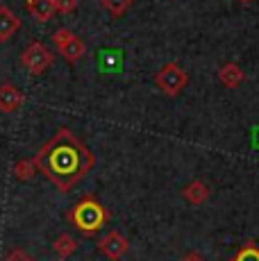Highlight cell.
Wrapping results in <instances>:
<instances>
[{"label":"cell","instance_id":"1","mask_svg":"<svg viewBox=\"0 0 259 261\" xmlns=\"http://www.w3.org/2000/svg\"><path fill=\"white\" fill-rule=\"evenodd\" d=\"M32 164L48 182L66 193L91 173V168L96 166V157L71 129L62 127L34 154Z\"/></svg>","mask_w":259,"mask_h":261},{"label":"cell","instance_id":"2","mask_svg":"<svg viewBox=\"0 0 259 261\" xmlns=\"http://www.w3.org/2000/svg\"><path fill=\"white\" fill-rule=\"evenodd\" d=\"M68 220L75 225V229L80 234H84V237H93L98 229L105 227V223L109 220V214H107V209L93 198V195H84L75 207L71 209Z\"/></svg>","mask_w":259,"mask_h":261},{"label":"cell","instance_id":"3","mask_svg":"<svg viewBox=\"0 0 259 261\" xmlns=\"http://www.w3.org/2000/svg\"><path fill=\"white\" fill-rule=\"evenodd\" d=\"M187 82H189L187 73H184L175 62L164 64L162 71L155 75V84H157V87L162 89V91L166 93V95H177L184 87H187Z\"/></svg>","mask_w":259,"mask_h":261},{"label":"cell","instance_id":"4","mask_svg":"<svg viewBox=\"0 0 259 261\" xmlns=\"http://www.w3.org/2000/svg\"><path fill=\"white\" fill-rule=\"evenodd\" d=\"M21 64L28 68V73L41 75L43 71H48V68L53 66V53L43 46V43L34 41V43H30V46L23 50Z\"/></svg>","mask_w":259,"mask_h":261},{"label":"cell","instance_id":"5","mask_svg":"<svg viewBox=\"0 0 259 261\" xmlns=\"http://www.w3.org/2000/svg\"><path fill=\"white\" fill-rule=\"evenodd\" d=\"M98 250H100L109 261H121L127 254L130 243L121 232H107L100 241H98Z\"/></svg>","mask_w":259,"mask_h":261},{"label":"cell","instance_id":"6","mask_svg":"<svg viewBox=\"0 0 259 261\" xmlns=\"http://www.w3.org/2000/svg\"><path fill=\"white\" fill-rule=\"evenodd\" d=\"M23 102H25V95H23V91L18 87H14L9 82H5L0 87V112L3 114L18 112L23 107Z\"/></svg>","mask_w":259,"mask_h":261},{"label":"cell","instance_id":"7","mask_svg":"<svg viewBox=\"0 0 259 261\" xmlns=\"http://www.w3.org/2000/svg\"><path fill=\"white\" fill-rule=\"evenodd\" d=\"M21 28V18L7 7V5H0V41H9V39L16 34V30Z\"/></svg>","mask_w":259,"mask_h":261},{"label":"cell","instance_id":"8","mask_svg":"<svg viewBox=\"0 0 259 261\" xmlns=\"http://www.w3.org/2000/svg\"><path fill=\"white\" fill-rule=\"evenodd\" d=\"M218 80H221L223 87H227V89H237L239 84H241L243 80H246V73L241 71V66H239V64L227 62V64H223L221 71H218Z\"/></svg>","mask_w":259,"mask_h":261},{"label":"cell","instance_id":"9","mask_svg":"<svg viewBox=\"0 0 259 261\" xmlns=\"http://www.w3.org/2000/svg\"><path fill=\"white\" fill-rule=\"evenodd\" d=\"M28 9L39 23H48L57 14L55 0H28Z\"/></svg>","mask_w":259,"mask_h":261},{"label":"cell","instance_id":"10","mask_svg":"<svg viewBox=\"0 0 259 261\" xmlns=\"http://www.w3.org/2000/svg\"><path fill=\"white\" fill-rule=\"evenodd\" d=\"M57 50L62 53V57L66 59V62H77V59L84 55V50H87V46H84L82 39L73 34V37L68 39V41H64L62 46H57Z\"/></svg>","mask_w":259,"mask_h":261},{"label":"cell","instance_id":"11","mask_svg":"<svg viewBox=\"0 0 259 261\" xmlns=\"http://www.w3.org/2000/svg\"><path fill=\"white\" fill-rule=\"evenodd\" d=\"M207 198H209V189H207V184L200 182V179L191 182L187 189H184V200L191 204H202Z\"/></svg>","mask_w":259,"mask_h":261},{"label":"cell","instance_id":"12","mask_svg":"<svg viewBox=\"0 0 259 261\" xmlns=\"http://www.w3.org/2000/svg\"><path fill=\"white\" fill-rule=\"evenodd\" d=\"M53 250L59 254V259H66L77 250V241L73 239L71 234H59V237L55 239V243H53Z\"/></svg>","mask_w":259,"mask_h":261},{"label":"cell","instance_id":"13","mask_svg":"<svg viewBox=\"0 0 259 261\" xmlns=\"http://www.w3.org/2000/svg\"><path fill=\"white\" fill-rule=\"evenodd\" d=\"M12 173H14V177H16L18 182H30V179L34 177V173H37V168H34L32 159H21V162L14 164Z\"/></svg>","mask_w":259,"mask_h":261},{"label":"cell","instance_id":"14","mask_svg":"<svg viewBox=\"0 0 259 261\" xmlns=\"http://www.w3.org/2000/svg\"><path fill=\"white\" fill-rule=\"evenodd\" d=\"M232 261H259V245L257 243H243L237 250V254L232 257Z\"/></svg>","mask_w":259,"mask_h":261},{"label":"cell","instance_id":"15","mask_svg":"<svg viewBox=\"0 0 259 261\" xmlns=\"http://www.w3.org/2000/svg\"><path fill=\"white\" fill-rule=\"evenodd\" d=\"M100 3L112 16H123L127 12V7L132 5V0H100Z\"/></svg>","mask_w":259,"mask_h":261},{"label":"cell","instance_id":"16","mask_svg":"<svg viewBox=\"0 0 259 261\" xmlns=\"http://www.w3.org/2000/svg\"><path fill=\"white\" fill-rule=\"evenodd\" d=\"M3 261H34V259L30 257V254L23 248H14V250H9V252L5 254Z\"/></svg>","mask_w":259,"mask_h":261},{"label":"cell","instance_id":"17","mask_svg":"<svg viewBox=\"0 0 259 261\" xmlns=\"http://www.w3.org/2000/svg\"><path fill=\"white\" fill-rule=\"evenodd\" d=\"M75 7H77V0H55L57 14H71L75 12Z\"/></svg>","mask_w":259,"mask_h":261},{"label":"cell","instance_id":"18","mask_svg":"<svg viewBox=\"0 0 259 261\" xmlns=\"http://www.w3.org/2000/svg\"><path fill=\"white\" fill-rule=\"evenodd\" d=\"M71 37H73V32H71V30H68V28L57 30V32L53 34V43H55V48H57V46H62V43H64V41H68V39H71Z\"/></svg>","mask_w":259,"mask_h":261},{"label":"cell","instance_id":"19","mask_svg":"<svg viewBox=\"0 0 259 261\" xmlns=\"http://www.w3.org/2000/svg\"><path fill=\"white\" fill-rule=\"evenodd\" d=\"M182 261H205V259H202L198 252H189V254H184V259H182Z\"/></svg>","mask_w":259,"mask_h":261},{"label":"cell","instance_id":"20","mask_svg":"<svg viewBox=\"0 0 259 261\" xmlns=\"http://www.w3.org/2000/svg\"><path fill=\"white\" fill-rule=\"evenodd\" d=\"M239 3H243V5H248V3H252V0H239Z\"/></svg>","mask_w":259,"mask_h":261},{"label":"cell","instance_id":"21","mask_svg":"<svg viewBox=\"0 0 259 261\" xmlns=\"http://www.w3.org/2000/svg\"><path fill=\"white\" fill-rule=\"evenodd\" d=\"M55 261H64V259H55Z\"/></svg>","mask_w":259,"mask_h":261}]
</instances>
